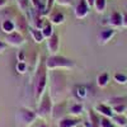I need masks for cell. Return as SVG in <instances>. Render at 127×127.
Masks as SVG:
<instances>
[{
    "instance_id": "6da1fadb",
    "label": "cell",
    "mask_w": 127,
    "mask_h": 127,
    "mask_svg": "<svg viewBox=\"0 0 127 127\" xmlns=\"http://www.w3.org/2000/svg\"><path fill=\"white\" fill-rule=\"evenodd\" d=\"M50 76V95L52 100H62L67 93V78L59 70H51Z\"/></svg>"
},
{
    "instance_id": "7a4b0ae2",
    "label": "cell",
    "mask_w": 127,
    "mask_h": 127,
    "mask_svg": "<svg viewBox=\"0 0 127 127\" xmlns=\"http://www.w3.org/2000/svg\"><path fill=\"white\" fill-rule=\"evenodd\" d=\"M41 61H38V66L34 75V97L36 99L41 98V95L45 93V89L47 87V67L45 61H42V57H39Z\"/></svg>"
},
{
    "instance_id": "3957f363",
    "label": "cell",
    "mask_w": 127,
    "mask_h": 127,
    "mask_svg": "<svg viewBox=\"0 0 127 127\" xmlns=\"http://www.w3.org/2000/svg\"><path fill=\"white\" fill-rule=\"evenodd\" d=\"M46 67L47 70H60V69H72L75 66V62L71 59H67L61 55H50L46 60Z\"/></svg>"
},
{
    "instance_id": "277c9868",
    "label": "cell",
    "mask_w": 127,
    "mask_h": 127,
    "mask_svg": "<svg viewBox=\"0 0 127 127\" xmlns=\"http://www.w3.org/2000/svg\"><path fill=\"white\" fill-rule=\"evenodd\" d=\"M52 108H54V100H52L51 95L48 93H46V94H43V97H42L36 113L39 118H47L52 113Z\"/></svg>"
},
{
    "instance_id": "5b68a950",
    "label": "cell",
    "mask_w": 127,
    "mask_h": 127,
    "mask_svg": "<svg viewBox=\"0 0 127 127\" xmlns=\"http://www.w3.org/2000/svg\"><path fill=\"white\" fill-rule=\"evenodd\" d=\"M37 118H38L37 113L33 112V111H31V109H28V108H20L18 111V114H17V120L19 121V123H22V126H24V127L32 125Z\"/></svg>"
},
{
    "instance_id": "8992f818",
    "label": "cell",
    "mask_w": 127,
    "mask_h": 127,
    "mask_svg": "<svg viewBox=\"0 0 127 127\" xmlns=\"http://www.w3.org/2000/svg\"><path fill=\"white\" fill-rule=\"evenodd\" d=\"M5 42L8 45L13 46V47H20L24 43V37H23L22 33H19V32H13V33L6 34Z\"/></svg>"
},
{
    "instance_id": "52a82bcc",
    "label": "cell",
    "mask_w": 127,
    "mask_h": 127,
    "mask_svg": "<svg viewBox=\"0 0 127 127\" xmlns=\"http://www.w3.org/2000/svg\"><path fill=\"white\" fill-rule=\"evenodd\" d=\"M59 47H60V37L59 34L54 33L50 38H47V50L50 55H57Z\"/></svg>"
},
{
    "instance_id": "ba28073f",
    "label": "cell",
    "mask_w": 127,
    "mask_h": 127,
    "mask_svg": "<svg viewBox=\"0 0 127 127\" xmlns=\"http://www.w3.org/2000/svg\"><path fill=\"white\" fill-rule=\"evenodd\" d=\"M89 10H90V6L88 5V3L85 1V0H80L79 4L75 6L74 13H75V17L78 19H84V18L88 15Z\"/></svg>"
},
{
    "instance_id": "9c48e42d",
    "label": "cell",
    "mask_w": 127,
    "mask_h": 127,
    "mask_svg": "<svg viewBox=\"0 0 127 127\" xmlns=\"http://www.w3.org/2000/svg\"><path fill=\"white\" fill-rule=\"evenodd\" d=\"M114 33H116L114 28H105V29L100 31V33L98 34V43L105 45L108 41H111V38L114 36Z\"/></svg>"
},
{
    "instance_id": "30bf717a",
    "label": "cell",
    "mask_w": 127,
    "mask_h": 127,
    "mask_svg": "<svg viewBox=\"0 0 127 127\" xmlns=\"http://www.w3.org/2000/svg\"><path fill=\"white\" fill-rule=\"evenodd\" d=\"M28 28H29V26H28L27 18L23 14L17 15V18H15V29L19 32V33L23 34V33H26V32L28 31Z\"/></svg>"
},
{
    "instance_id": "8fae6325",
    "label": "cell",
    "mask_w": 127,
    "mask_h": 127,
    "mask_svg": "<svg viewBox=\"0 0 127 127\" xmlns=\"http://www.w3.org/2000/svg\"><path fill=\"white\" fill-rule=\"evenodd\" d=\"M80 120L79 117H62L61 120H59V125L57 127H78L80 125Z\"/></svg>"
},
{
    "instance_id": "7c38bea8",
    "label": "cell",
    "mask_w": 127,
    "mask_h": 127,
    "mask_svg": "<svg viewBox=\"0 0 127 127\" xmlns=\"http://www.w3.org/2000/svg\"><path fill=\"white\" fill-rule=\"evenodd\" d=\"M108 24L112 28H120L123 26V17L118 12H112L109 19H108Z\"/></svg>"
},
{
    "instance_id": "4fadbf2b",
    "label": "cell",
    "mask_w": 127,
    "mask_h": 127,
    "mask_svg": "<svg viewBox=\"0 0 127 127\" xmlns=\"http://www.w3.org/2000/svg\"><path fill=\"white\" fill-rule=\"evenodd\" d=\"M95 112H97L98 114H100V116H103V117H107V118H112L113 117V109H112V107L111 105H108V104H98L97 107H95Z\"/></svg>"
},
{
    "instance_id": "5bb4252c",
    "label": "cell",
    "mask_w": 127,
    "mask_h": 127,
    "mask_svg": "<svg viewBox=\"0 0 127 127\" xmlns=\"http://www.w3.org/2000/svg\"><path fill=\"white\" fill-rule=\"evenodd\" d=\"M0 27H1V31L6 34L15 32V22H13V20L9 19V18H5L3 22L0 23Z\"/></svg>"
},
{
    "instance_id": "9a60e30c",
    "label": "cell",
    "mask_w": 127,
    "mask_h": 127,
    "mask_svg": "<svg viewBox=\"0 0 127 127\" xmlns=\"http://www.w3.org/2000/svg\"><path fill=\"white\" fill-rule=\"evenodd\" d=\"M28 32H29L31 37L33 38V41L36 42V43H42V42L45 41V37H43V34H42V31H39V29H37L34 27H29Z\"/></svg>"
},
{
    "instance_id": "2e32d148",
    "label": "cell",
    "mask_w": 127,
    "mask_h": 127,
    "mask_svg": "<svg viewBox=\"0 0 127 127\" xmlns=\"http://www.w3.org/2000/svg\"><path fill=\"white\" fill-rule=\"evenodd\" d=\"M64 112H65V103H60V102H59V104L54 105L51 116H52V118H55V120H57V118L61 120Z\"/></svg>"
},
{
    "instance_id": "e0dca14e",
    "label": "cell",
    "mask_w": 127,
    "mask_h": 127,
    "mask_svg": "<svg viewBox=\"0 0 127 127\" xmlns=\"http://www.w3.org/2000/svg\"><path fill=\"white\" fill-rule=\"evenodd\" d=\"M64 22H65V15H64V13H61V12H55L50 17V23L51 24L59 26V24H62Z\"/></svg>"
},
{
    "instance_id": "ac0fdd59",
    "label": "cell",
    "mask_w": 127,
    "mask_h": 127,
    "mask_svg": "<svg viewBox=\"0 0 127 127\" xmlns=\"http://www.w3.org/2000/svg\"><path fill=\"white\" fill-rule=\"evenodd\" d=\"M83 111H84V107H83L81 103H74L69 108V113L72 116V117H79V116H81Z\"/></svg>"
},
{
    "instance_id": "d6986e66",
    "label": "cell",
    "mask_w": 127,
    "mask_h": 127,
    "mask_svg": "<svg viewBox=\"0 0 127 127\" xmlns=\"http://www.w3.org/2000/svg\"><path fill=\"white\" fill-rule=\"evenodd\" d=\"M114 126L117 127H126L127 126V117L125 114H113V117L111 118Z\"/></svg>"
},
{
    "instance_id": "ffe728a7",
    "label": "cell",
    "mask_w": 127,
    "mask_h": 127,
    "mask_svg": "<svg viewBox=\"0 0 127 127\" xmlns=\"http://www.w3.org/2000/svg\"><path fill=\"white\" fill-rule=\"evenodd\" d=\"M109 83V74L108 72H102L97 76V84L99 88H105Z\"/></svg>"
},
{
    "instance_id": "44dd1931",
    "label": "cell",
    "mask_w": 127,
    "mask_h": 127,
    "mask_svg": "<svg viewBox=\"0 0 127 127\" xmlns=\"http://www.w3.org/2000/svg\"><path fill=\"white\" fill-rule=\"evenodd\" d=\"M74 93H75L76 98L79 99H84L88 97V88L85 85H76L75 87V90H74Z\"/></svg>"
},
{
    "instance_id": "7402d4cb",
    "label": "cell",
    "mask_w": 127,
    "mask_h": 127,
    "mask_svg": "<svg viewBox=\"0 0 127 127\" xmlns=\"http://www.w3.org/2000/svg\"><path fill=\"white\" fill-rule=\"evenodd\" d=\"M93 8L95 9V12H97L98 14L104 13L105 8H107V0H95Z\"/></svg>"
},
{
    "instance_id": "603a6c76",
    "label": "cell",
    "mask_w": 127,
    "mask_h": 127,
    "mask_svg": "<svg viewBox=\"0 0 127 127\" xmlns=\"http://www.w3.org/2000/svg\"><path fill=\"white\" fill-rule=\"evenodd\" d=\"M42 31V34H43L45 38H50L52 34H54V28H52V24L50 22H46L45 27L41 29Z\"/></svg>"
},
{
    "instance_id": "cb8c5ba5",
    "label": "cell",
    "mask_w": 127,
    "mask_h": 127,
    "mask_svg": "<svg viewBox=\"0 0 127 127\" xmlns=\"http://www.w3.org/2000/svg\"><path fill=\"white\" fill-rule=\"evenodd\" d=\"M34 23H33V27L34 28H37V29H42V28H43L45 27V24H46V20L43 19V18H42L41 15H34Z\"/></svg>"
},
{
    "instance_id": "d4e9b609",
    "label": "cell",
    "mask_w": 127,
    "mask_h": 127,
    "mask_svg": "<svg viewBox=\"0 0 127 127\" xmlns=\"http://www.w3.org/2000/svg\"><path fill=\"white\" fill-rule=\"evenodd\" d=\"M112 109H113V113H114V114H125V113H126V109H127V104L123 103V104L113 105Z\"/></svg>"
},
{
    "instance_id": "484cf974",
    "label": "cell",
    "mask_w": 127,
    "mask_h": 127,
    "mask_svg": "<svg viewBox=\"0 0 127 127\" xmlns=\"http://www.w3.org/2000/svg\"><path fill=\"white\" fill-rule=\"evenodd\" d=\"M126 100H127L126 97H113L109 99V105L113 107V105H117V104H123L126 103Z\"/></svg>"
},
{
    "instance_id": "4316f807",
    "label": "cell",
    "mask_w": 127,
    "mask_h": 127,
    "mask_svg": "<svg viewBox=\"0 0 127 127\" xmlns=\"http://www.w3.org/2000/svg\"><path fill=\"white\" fill-rule=\"evenodd\" d=\"M114 81L118 83V84H126L127 83V76L122 72H117V74H114Z\"/></svg>"
},
{
    "instance_id": "83f0119b",
    "label": "cell",
    "mask_w": 127,
    "mask_h": 127,
    "mask_svg": "<svg viewBox=\"0 0 127 127\" xmlns=\"http://www.w3.org/2000/svg\"><path fill=\"white\" fill-rule=\"evenodd\" d=\"M99 126H100V127H116L114 123L112 122V120H111V118H107V117H102V118H100Z\"/></svg>"
},
{
    "instance_id": "f1b7e54d",
    "label": "cell",
    "mask_w": 127,
    "mask_h": 127,
    "mask_svg": "<svg viewBox=\"0 0 127 127\" xmlns=\"http://www.w3.org/2000/svg\"><path fill=\"white\" fill-rule=\"evenodd\" d=\"M17 71L19 74H26V71H27V64H26V61H18L17 62Z\"/></svg>"
},
{
    "instance_id": "f546056e",
    "label": "cell",
    "mask_w": 127,
    "mask_h": 127,
    "mask_svg": "<svg viewBox=\"0 0 127 127\" xmlns=\"http://www.w3.org/2000/svg\"><path fill=\"white\" fill-rule=\"evenodd\" d=\"M17 4H18V8L20 10L26 12V10H28V5L31 3H29V0H17Z\"/></svg>"
},
{
    "instance_id": "4dcf8cb0",
    "label": "cell",
    "mask_w": 127,
    "mask_h": 127,
    "mask_svg": "<svg viewBox=\"0 0 127 127\" xmlns=\"http://www.w3.org/2000/svg\"><path fill=\"white\" fill-rule=\"evenodd\" d=\"M55 3H56V0H47L46 1V10H45L43 15H46V14H48L51 12V9H52V6H54Z\"/></svg>"
},
{
    "instance_id": "1f68e13d",
    "label": "cell",
    "mask_w": 127,
    "mask_h": 127,
    "mask_svg": "<svg viewBox=\"0 0 127 127\" xmlns=\"http://www.w3.org/2000/svg\"><path fill=\"white\" fill-rule=\"evenodd\" d=\"M56 3L62 6H70L72 4V0H56Z\"/></svg>"
},
{
    "instance_id": "d6a6232c",
    "label": "cell",
    "mask_w": 127,
    "mask_h": 127,
    "mask_svg": "<svg viewBox=\"0 0 127 127\" xmlns=\"http://www.w3.org/2000/svg\"><path fill=\"white\" fill-rule=\"evenodd\" d=\"M6 47H8V43H6V42L0 41V54H3V52L6 50Z\"/></svg>"
},
{
    "instance_id": "836d02e7",
    "label": "cell",
    "mask_w": 127,
    "mask_h": 127,
    "mask_svg": "<svg viewBox=\"0 0 127 127\" xmlns=\"http://www.w3.org/2000/svg\"><path fill=\"white\" fill-rule=\"evenodd\" d=\"M26 55H24V52L23 51H19V54H18V61H26Z\"/></svg>"
},
{
    "instance_id": "e575fe53",
    "label": "cell",
    "mask_w": 127,
    "mask_h": 127,
    "mask_svg": "<svg viewBox=\"0 0 127 127\" xmlns=\"http://www.w3.org/2000/svg\"><path fill=\"white\" fill-rule=\"evenodd\" d=\"M8 4V0H0V8H5Z\"/></svg>"
},
{
    "instance_id": "d590c367",
    "label": "cell",
    "mask_w": 127,
    "mask_h": 127,
    "mask_svg": "<svg viewBox=\"0 0 127 127\" xmlns=\"http://www.w3.org/2000/svg\"><path fill=\"white\" fill-rule=\"evenodd\" d=\"M122 17H123V27H127V13H125Z\"/></svg>"
},
{
    "instance_id": "8d00e7d4",
    "label": "cell",
    "mask_w": 127,
    "mask_h": 127,
    "mask_svg": "<svg viewBox=\"0 0 127 127\" xmlns=\"http://www.w3.org/2000/svg\"><path fill=\"white\" fill-rule=\"evenodd\" d=\"M85 1L88 3V5L92 8V6H94V1H95V0H85Z\"/></svg>"
},
{
    "instance_id": "74e56055",
    "label": "cell",
    "mask_w": 127,
    "mask_h": 127,
    "mask_svg": "<svg viewBox=\"0 0 127 127\" xmlns=\"http://www.w3.org/2000/svg\"><path fill=\"white\" fill-rule=\"evenodd\" d=\"M37 127H48V126H47L46 123H39V125H38Z\"/></svg>"
},
{
    "instance_id": "f35d334b",
    "label": "cell",
    "mask_w": 127,
    "mask_h": 127,
    "mask_svg": "<svg viewBox=\"0 0 127 127\" xmlns=\"http://www.w3.org/2000/svg\"><path fill=\"white\" fill-rule=\"evenodd\" d=\"M125 116H126V117H127V109H126V113H125Z\"/></svg>"
},
{
    "instance_id": "ab89813d",
    "label": "cell",
    "mask_w": 127,
    "mask_h": 127,
    "mask_svg": "<svg viewBox=\"0 0 127 127\" xmlns=\"http://www.w3.org/2000/svg\"><path fill=\"white\" fill-rule=\"evenodd\" d=\"M78 127H80V126H78ZM83 127H84V126H83Z\"/></svg>"
},
{
    "instance_id": "60d3db41",
    "label": "cell",
    "mask_w": 127,
    "mask_h": 127,
    "mask_svg": "<svg viewBox=\"0 0 127 127\" xmlns=\"http://www.w3.org/2000/svg\"><path fill=\"white\" fill-rule=\"evenodd\" d=\"M22 127H24V126H22Z\"/></svg>"
}]
</instances>
